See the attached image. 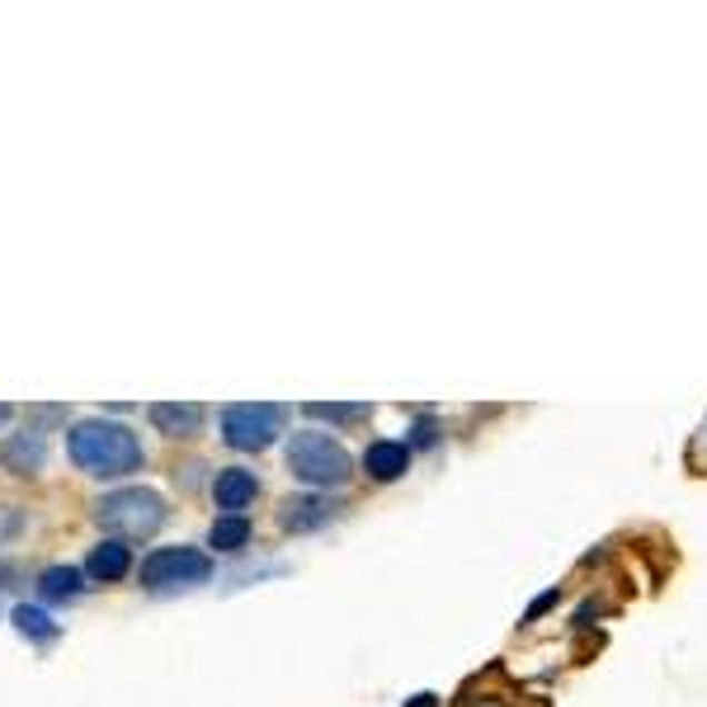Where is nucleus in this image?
I'll use <instances>...</instances> for the list:
<instances>
[{"label": "nucleus", "mask_w": 707, "mask_h": 707, "mask_svg": "<svg viewBox=\"0 0 707 707\" xmlns=\"http://www.w3.org/2000/svg\"><path fill=\"white\" fill-rule=\"evenodd\" d=\"M38 589H43L48 599H76L81 595V571H76V566H48V571L38 576Z\"/></svg>", "instance_id": "obj_13"}, {"label": "nucleus", "mask_w": 707, "mask_h": 707, "mask_svg": "<svg viewBox=\"0 0 707 707\" xmlns=\"http://www.w3.org/2000/svg\"><path fill=\"white\" fill-rule=\"evenodd\" d=\"M86 571H90L94 580H123V576L132 571V552H128V542H118V538L100 542V547L90 552Z\"/></svg>", "instance_id": "obj_11"}, {"label": "nucleus", "mask_w": 707, "mask_h": 707, "mask_svg": "<svg viewBox=\"0 0 707 707\" xmlns=\"http://www.w3.org/2000/svg\"><path fill=\"white\" fill-rule=\"evenodd\" d=\"M67 448H71V462L100 481L128 477V471L142 467V439H137L128 425H113V420L76 425L67 435Z\"/></svg>", "instance_id": "obj_1"}, {"label": "nucleus", "mask_w": 707, "mask_h": 707, "mask_svg": "<svg viewBox=\"0 0 707 707\" xmlns=\"http://www.w3.org/2000/svg\"><path fill=\"white\" fill-rule=\"evenodd\" d=\"M406 467H410V444H401V439H378V444H368L364 471H368L372 481H397V477H406Z\"/></svg>", "instance_id": "obj_8"}, {"label": "nucleus", "mask_w": 707, "mask_h": 707, "mask_svg": "<svg viewBox=\"0 0 707 707\" xmlns=\"http://www.w3.org/2000/svg\"><path fill=\"white\" fill-rule=\"evenodd\" d=\"M336 515H340V505L330 496H292L279 509V524L288 528V534H311V528H326Z\"/></svg>", "instance_id": "obj_6"}, {"label": "nucleus", "mask_w": 707, "mask_h": 707, "mask_svg": "<svg viewBox=\"0 0 707 707\" xmlns=\"http://www.w3.org/2000/svg\"><path fill=\"white\" fill-rule=\"evenodd\" d=\"M0 462H6L10 471H19V477H29V471L43 467V435L38 429H24V435H10L6 444H0Z\"/></svg>", "instance_id": "obj_10"}, {"label": "nucleus", "mask_w": 707, "mask_h": 707, "mask_svg": "<svg viewBox=\"0 0 707 707\" xmlns=\"http://www.w3.org/2000/svg\"><path fill=\"white\" fill-rule=\"evenodd\" d=\"M406 707H439V703H435V694H420L416 703H406Z\"/></svg>", "instance_id": "obj_18"}, {"label": "nucleus", "mask_w": 707, "mask_h": 707, "mask_svg": "<svg viewBox=\"0 0 707 707\" xmlns=\"http://www.w3.org/2000/svg\"><path fill=\"white\" fill-rule=\"evenodd\" d=\"M255 496H260V481H255V471H246V467H227V471H218V481H212V500H218V509H227V515H241Z\"/></svg>", "instance_id": "obj_7"}, {"label": "nucleus", "mask_w": 707, "mask_h": 707, "mask_svg": "<svg viewBox=\"0 0 707 707\" xmlns=\"http://www.w3.org/2000/svg\"><path fill=\"white\" fill-rule=\"evenodd\" d=\"M151 416V425L161 429V435H170V439H189V435H199L203 429V406H175V401H161V406H151L147 410Z\"/></svg>", "instance_id": "obj_9"}, {"label": "nucleus", "mask_w": 707, "mask_h": 707, "mask_svg": "<svg viewBox=\"0 0 707 707\" xmlns=\"http://www.w3.org/2000/svg\"><path fill=\"white\" fill-rule=\"evenodd\" d=\"M246 542H250V519L241 515H222L208 528V547H218V552H241Z\"/></svg>", "instance_id": "obj_12"}, {"label": "nucleus", "mask_w": 707, "mask_h": 707, "mask_svg": "<svg viewBox=\"0 0 707 707\" xmlns=\"http://www.w3.org/2000/svg\"><path fill=\"white\" fill-rule=\"evenodd\" d=\"M283 435V406H227L222 410V439L231 448H241V454H260V448H269L273 439Z\"/></svg>", "instance_id": "obj_5"}, {"label": "nucleus", "mask_w": 707, "mask_h": 707, "mask_svg": "<svg viewBox=\"0 0 707 707\" xmlns=\"http://www.w3.org/2000/svg\"><path fill=\"white\" fill-rule=\"evenodd\" d=\"M212 561L199 547H156V552L142 561V589L151 595H170V589H193L208 585Z\"/></svg>", "instance_id": "obj_4"}, {"label": "nucleus", "mask_w": 707, "mask_h": 707, "mask_svg": "<svg viewBox=\"0 0 707 707\" xmlns=\"http://www.w3.org/2000/svg\"><path fill=\"white\" fill-rule=\"evenodd\" d=\"M0 420H10V406H0Z\"/></svg>", "instance_id": "obj_19"}, {"label": "nucleus", "mask_w": 707, "mask_h": 707, "mask_svg": "<svg viewBox=\"0 0 707 707\" xmlns=\"http://www.w3.org/2000/svg\"><path fill=\"white\" fill-rule=\"evenodd\" d=\"M552 604H557V589H547V595H542V599H534V608H528V623H534V618H542Z\"/></svg>", "instance_id": "obj_17"}, {"label": "nucleus", "mask_w": 707, "mask_h": 707, "mask_svg": "<svg viewBox=\"0 0 707 707\" xmlns=\"http://www.w3.org/2000/svg\"><path fill=\"white\" fill-rule=\"evenodd\" d=\"M435 439H439V425L435 420H416V425H410V448H429Z\"/></svg>", "instance_id": "obj_16"}, {"label": "nucleus", "mask_w": 707, "mask_h": 707, "mask_svg": "<svg viewBox=\"0 0 707 707\" xmlns=\"http://www.w3.org/2000/svg\"><path fill=\"white\" fill-rule=\"evenodd\" d=\"M14 627H19L24 637H33V641H52V637H57V623L43 614V608H29V604L14 608Z\"/></svg>", "instance_id": "obj_14"}, {"label": "nucleus", "mask_w": 707, "mask_h": 707, "mask_svg": "<svg viewBox=\"0 0 707 707\" xmlns=\"http://www.w3.org/2000/svg\"><path fill=\"white\" fill-rule=\"evenodd\" d=\"M94 519H100L104 528H113V534L147 538L166 524V500L156 496V490H142V486L113 490V496H104L100 505H94Z\"/></svg>", "instance_id": "obj_3"}, {"label": "nucleus", "mask_w": 707, "mask_h": 707, "mask_svg": "<svg viewBox=\"0 0 707 707\" xmlns=\"http://www.w3.org/2000/svg\"><path fill=\"white\" fill-rule=\"evenodd\" d=\"M349 454L345 448L321 435V429H298V435L288 439V471L298 477L302 486H345L349 481Z\"/></svg>", "instance_id": "obj_2"}, {"label": "nucleus", "mask_w": 707, "mask_h": 707, "mask_svg": "<svg viewBox=\"0 0 707 707\" xmlns=\"http://www.w3.org/2000/svg\"><path fill=\"white\" fill-rule=\"evenodd\" d=\"M311 420H330V425H354V420H368V406H345V401H311L307 406Z\"/></svg>", "instance_id": "obj_15"}]
</instances>
